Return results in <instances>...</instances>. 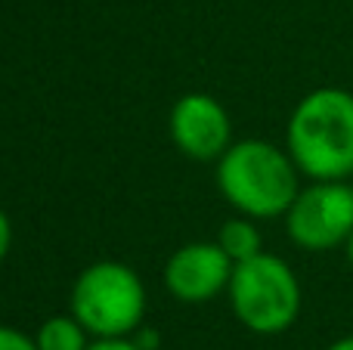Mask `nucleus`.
Listing matches in <instances>:
<instances>
[{"instance_id": "8", "label": "nucleus", "mask_w": 353, "mask_h": 350, "mask_svg": "<svg viewBox=\"0 0 353 350\" xmlns=\"http://www.w3.org/2000/svg\"><path fill=\"white\" fill-rule=\"evenodd\" d=\"M217 245L230 254L232 264H242V260H251L263 251V239H261V229L251 223V217H232V220L223 223L217 236Z\"/></svg>"}, {"instance_id": "13", "label": "nucleus", "mask_w": 353, "mask_h": 350, "mask_svg": "<svg viewBox=\"0 0 353 350\" xmlns=\"http://www.w3.org/2000/svg\"><path fill=\"white\" fill-rule=\"evenodd\" d=\"M137 332H140V329H137ZM137 344H140V350H155L159 347V332H152V329H143L140 335H137Z\"/></svg>"}, {"instance_id": "3", "label": "nucleus", "mask_w": 353, "mask_h": 350, "mask_svg": "<svg viewBox=\"0 0 353 350\" xmlns=\"http://www.w3.org/2000/svg\"><path fill=\"white\" fill-rule=\"evenodd\" d=\"M230 307L236 320L254 335H282L301 316V282L294 270L276 254L261 251L257 258L232 267Z\"/></svg>"}, {"instance_id": "2", "label": "nucleus", "mask_w": 353, "mask_h": 350, "mask_svg": "<svg viewBox=\"0 0 353 350\" xmlns=\"http://www.w3.org/2000/svg\"><path fill=\"white\" fill-rule=\"evenodd\" d=\"M301 177L288 149L267 140L232 143L217 158V186L223 198L251 220L285 217L301 192Z\"/></svg>"}, {"instance_id": "4", "label": "nucleus", "mask_w": 353, "mask_h": 350, "mask_svg": "<svg viewBox=\"0 0 353 350\" xmlns=\"http://www.w3.org/2000/svg\"><path fill=\"white\" fill-rule=\"evenodd\" d=\"M72 316L93 338H128L146 316L143 279L118 260L90 264L74 279Z\"/></svg>"}, {"instance_id": "5", "label": "nucleus", "mask_w": 353, "mask_h": 350, "mask_svg": "<svg viewBox=\"0 0 353 350\" xmlns=\"http://www.w3.org/2000/svg\"><path fill=\"white\" fill-rule=\"evenodd\" d=\"M285 233L304 251H332L353 236V180H310L285 211Z\"/></svg>"}, {"instance_id": "9", "label": "nucleus", "mask_w": 353, "mask_h": 350, "mask_svg": "<svg viewBox=\"0 0 353 350\" xmlns=\"http://www.w3.org/2000/svg\"><path fill=\"white\" fill-rule=\"evenodd\" d=\"M87 335L90 332L74 316H50L41 322L34 341L37 350H87L90 347Z\"/></svg>"}, {"instance_id": "7", "label": "nucleus", "mask_w": 353, "mask_h": 350, "mask_svg": "<svg viewBox=\"0 0 353 350\" xmlns=\"http://www.w3.org/2000/svg\"><path fill=\"white\" fill-rule=\"evenodd\" d=\"M232 260L217 242H189L176 248L165 267L168 291L183 304H205L230 289Z\"/></svg>"}, {"instance_id": "16", "label": "nucleus", "mask_w": 353, "mask_h": 350, "mask_svg": "<svg viewBox=\"0 0 353 350\" xmlns=\"http://www.w3.org/2000/svg\"><path fill=\"white\" fill-rule=\"evenodd\" d=\"M350 180H353V177H350Z\"/></svg>"}, {"instance_id": "12", "label": "nucleus", "mask_w": 353, "mask_h": 350, "mask_svg": "<svg viewBox=\"0 0 353 350\" xmlns=\"http://www.w3.org/2000/svg\"><path fill=\"white\" fill-rule=\"evenodd\" d=\"M10 245H12V227H10V217L0 211V264L10 254Z\"/></svg>"}, {"instance_id": "11", "label": "nucleus", "mask_w": 353, "mask_h": 350, "mask_svg": "<svg viewBox=\"0 0 353 350\" xmlns=\"http://www.w3.org/2000/svg\"><path fill=\"white\" fill-rule=\"evenodd\" d=\"M87 350H140V344L130 338H97Z\"/></svg>"}, {"instance_id": "1", "label": "nucleus", "mask_w": 353, "mask_h": 350, "mask_svg": "<svg viewBox=\"0 0 353 350\" xmlns=\"http://www.w3.org/2000/svg\"><path fill=\"white\" fill-rule=\"evenodd\" d=\"M285 149L310 180L353 177V93L341 87L310 90L288 118Z\"/></svg>"}, {"instance_id": "14", "label": "nucleus", "mask_w": 353, "mask_h": 350, "mask_svg": "<svg viewBox=\"0 0 353 350\" xmlns=\"http://www.w3.org/2000/svg\"><path fill=\"white\" fill-rule=\"evenodd\" d=\"M325 350H353V335H344V338H338V341H332Z\"/></svg>"}, {"instance_id": "15", "label": "nucleus", "mask_w": 353, "mask_h": 350, "mask_svg": "<svg viewBox=\"0 0 353 350\" xmlns=\"http://www.w3.org/2000/svg\"><path fill=\"white\" fill-rule=\"evenodd\" d=\"M344 251H347V260H350V267H353V236L347 239V245H344Z\"/></svg>"}, {"instance_id": "10", "label": "nucleus", "mask_w": 353, "mask_h": 350, "mask_svg": "<svg viewBox=\"0 0 353 350\" xmlns=\"http://www.w3.org/2000/svg\"><path fill=\"white\" fill-rule=\"evenodd\" d=\"M0 350H37V341L12 326H0Z\"/></svg>"}, {"instance_id": "6", "label": "nucleus", "mask_w": 353, "mask_h": 350, "mask_svg": "<svg viewBox=\"0 0 353 350\" xmlns=\"http://www.w3.org/2000/svg\"><path fill=\"white\" fill-rule=\"evenodd\" d=\"M174 146L195 161H214L232 146V124L226 109L208 93H186L174 103L168 118Z\"/></svg>"}]
</instances>
